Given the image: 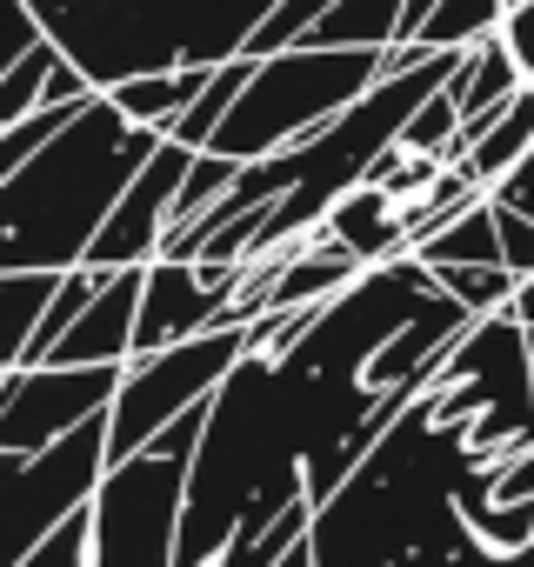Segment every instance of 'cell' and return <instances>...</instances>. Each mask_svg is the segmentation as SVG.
Masks as SVG:
<instances>
[{"label": "cell", "instance_id": "6da1fadb", "mask_svg": "<svg viewBox=\"0 0 534 567\" xmlns=\"http://www.w3.org/2000/svg\"><path fill=\"white\" fill-rule=\"evenodd\" d=\"M167 127L134 121L107 87L21 167H8V267H81Z\"/></svg>", "mask_w": 534, "mask_h": 567}, {"label": "cell", "instance_id": "7a4b0ae2", "mask_svg": "<svg viewBox=\"0 0 534 567\" xmlns=\"http://www.w3.org/2000/svg\"><path fill=\"white\" fill-rule=\"evenodd\" d=\"M281 0H74L48 34L88 68L94 87H121L161 68H220L247 54L254 28Z\"/></svg>", "mask_w": 534, "mask_h": 567}, {"label": "cell", "instance_id": "3957f363", "mask_svg": "<svg viewBox=\"0 0 534 567\" xmlns=\"http://www.w3.org/2000/svg\"><path fill=\"white\" fill-rule=\"evenodd\" d=\"M381 74H388V48L295 41L281 54H254V81L240 87V101L227 107V121L214 127L207 147H220L234 161L281 154V147L308 141L315 127H328L335 114H348Z\"/></svg>", "mask_w": 534, "mask_h": 567}, {"label": "cell", "instance_id": "277c9868", "mask_svg": "<svg viewBox=\"0 0 534 567\" xmlns=\"http://www.w3.org/2000/svg\"><path fill=\"white\" fill-rule=\"evenodd\" d=\"M194 454L141 447L107 467L88 507V567H181Z\"/></svg>", "mask_w": 534, "mask_h": 567}, {"label": "cell", "instance_id": "5b68a950", "mask_svg": "<svg viewBox=\"0 0 534 567\" xmlns=\"http://www.w3.org/2000/svg\"><path fill=\"white\" fill-rule=\"evenodd\" d=\"M254 348V334L240 321H220L207 334H187L174 348H154V354H134L127 374H121V394L107 408V434H114V461L141 454L161 427H174L187 408H201L234 368L240 354Z\"/></svg>", "mask_w": 534, "mask_h": 567}, {"label": "cell", "instance_id": "8992f818", "mask_svg": "<svg viewBox=\"0 0 534 567\" xmlns=\"http://www.w3.org/2000/svg\"><path fill=\"white\" fill-rule=\"evenodd\" d=\"M107 467H114L107 414L81 421L74 434L48 441L41 454H8V567L28 560L48 534H61L74 514H88Z\"/></svg>", "mask_w": 534, "mask_h": 567}, {"label": "cell", "instance_id": "52a82bcc", "mask_svg": "<svg viewBox=\"0 0 534 567\" xmlns=\"http://www.w3.org/2000/svg\"><path fill=\"white\" fill-rule=\"evenodd\" d=\"M127 361H101V368H68V361H41V368H8V394H0V447L8 454H41L48 441L74 434L81 421L107 414L121 394Z\"/></svg>", "mask_w": 534, "mask_h": 567}, {"label": "cell", "instance_id": "ba28073f", "mask_svg": "<svg viewBox=\"0 0 534 567\" xmlns=\"http://www.w3.org/2000/svg\"><path fill=\"white\" fill-rule=\"evenodd\" d=\"M194 154H201V147H187V141H174V134L161 141V154L134 174V187L121 194V207H114L107 227L94 234L88 267H147V260H161L167 227H174V200H181V181H187Z\"/></svg>", "mask_w": 534, "mask_h": 567}, {"label": "cell", "instance_id": "9c48e42d", "mask_svg": "<svg viewBox=\"0 0 534 567\" xmlns=\"http://www.w3.org/2000/svg\"><path fill=\"white\" fill-rule=\"evenodd\" d=\"M141 288H147V267H121L107 288L88 301V315L54 341L48 361L68 368H101V361H134V328H141Z\"/></svg>", "mask_w": 534, "mask_h": 567}, {"label": "cell", "instance_id": "30bf717a", "mask_svg": "<svg viewBox=\"0 0 534 567\" xmlns=\"http://www.w3.org/2000/svg\"><path fill=\"white\" fill-rule=\"evenodd\" d=\"M321 227H328L341 247H355L368 267H381V260H394V254H414V207H408L394 187H381V181L348 187V194L328 207Z\"/></svg>", "mask_w": 534, "mask_h": 567}, {"label": "cell", "instance_id": "8fae6325", "mask_svg": "<svg viewBox=\"0 0 534 567\" xmlns=\"http://www.w3.org/2000/svg\"><path fill=\"white\" fill-rule=\"evenodd\" d=\"M527 147H534V87H521V94H514L507 107H494V114H468L461 134L448 141V167H468V174L494 194V181H507Z\"/></svg>", "mask_w": 534, "mask_h": 567}, {"label": "cell", "instance_id": "7c38bea8", "mask_svg": "<svg viewBox=\"0 0 534 567\" xmlns=\"http://www.w3.org/2000/svg\"><path fill=\"white\" fill-rule=\"evenodd\" d=\"M454 101H461V121L468 114H494V107H507L521 87H527V74H521V61H514V48L501 41V28L494 34H481L468 54H461V68H454Z\"/></svg>", "mask_w": 534, "mask_h": 567}, {"label": "cell", "instance_id": "4fadbf2b", "mask_svg": "<svg viewBox=\"0 0 534 567\" xmlns=\"http://www.w3.org/2000/svg\"><path fill=\"white\" fill-rule=\"evenodd\" d=\"M414 254L428 267H507L501 260V227H494V194L468 200L454 220H441L434 234H421Z\"/></svg>", "mask_w": 534, "mask_h": 567}, {"label": "cell", "instance_id": "5bb4252c", "mask_svg": "<svg viewBox=\"0 0 534 567\" xmlns=\"http://www.w3.org/2000/svg\"><path fill=\"white\" fill-rule=\"evenodd\" d=\"M401 21H408V0H335L301 41H321V48H394Z\"/></svg>", "mask_w": 534, "mask_h": 567}, {"label": "cell", "instance_id": "9a60e30c", "mask_svg": "<svg viewBox=\"0 0 534 567\" xmlns=\"http://www.w3.org/2000/svg\"><path fill=\"white\" fill-rule=\"evenodd\" d=\"M207 74H214V68H161V74H134V81H121V87H107V94H114L134 121H147V127H174V121L201 101Z\"/></svg>", "mask_w": 534, "mask_h": 567}, {"label": "cell", "instance_id": "2e32d148", "mask_svg": "<svg viewBox=\"0 0 534 567\" xmlns=\"http://www.w3.org/2000/svg\"><path fill=\"white\" fill-rule=\"evenodd\" d=\"M61 280H68V267H8V288H0V295H8V368L41 334V321H48V308L61 295Z\"/></svg>", "mask_w": 534, "mask_h": 567}, {"label": "cell", "instance_id": "e0dca14e", "mask_svg": "<svg viewBox=\"0 0 534 567\" xmlns=\"http://www.w3.org/2000/svg\"><path fill=\"white\" fill-rule=\"evenodd\" d=\"M247 81H254V54H234V61H220V68L207 74L201 101H194V107H187V114H181L167 134H174V141H187V147H207V141H214V127L227 121V107L240 101V87H247Z\"/></svg>", "mask_w": 534, "mask_h": 567}, {"label": "cell", "instance_id": "ac0fdd59", "mask_svg": "<svg viewBox=\"0 0 534 567\" xmlns=\"http://www.w3.org/2000/svg\"><path fill=\"white\" fill-rule=\"evenodd\" d=\"M507 21V0H434V14L408 34L414 48H474Z\"/></svg>", "mask_w": 534, "mask_h": 567}, {"label": "cell", "instance_id": "d6986e66", "mask_svg": "<svg viewBox=\"0 0 534 567\" xmlns=\"http://www.w3.org/2000/svg\"><path fill=\"white\" fill-rule=\"evenodd\" d=\"M68 61V48L48 34L41 48H28L21 61H8L0 68V121H28L41 101H48V81H54V68Z\"/></svg>", "mask_w": 534, "mask_h": 567}, {"label": "cell", "instance_id": "ffe728a7", "mask_svg": "<svg viewBox=\"0 0 534 567\" xmlns=\"http://www.w3.org/2000/svg\"><path fill=\"white\" fill-rule=\"evenodd\" d=\"M434 280L468 315H507L514 288H521V274H507V267H434Z\"/></svg>", "mask_w": 534, "mask_h": 567}, {"label": "cell", "instance_id": "44dd1931", "mask_svg": "<svg viewBox=\"0 0 534 567\" xmlns=\"http://www.w3.org/2000/svg\"><path fill=\"white\" fill-rule=\"evenodd\" d=\"M88 101H94V94H88ZM88 101H48V107H34L28 121H8V134H0V167H21L28 154H41V147H48V141H54Z\"/></svg>", "mask_w": 534, "mask_h": 567}, {"label": "cell", "instance_id": "7402d4cb", "mask_svg": "<svg viewBox=\"0 0 534 567\" xmlns=\"http://www.w3.org/2000/svg\"><path fill=\"white\" fill-rule=\"evenodd\" d=\"M454 134H461V101H454V87H434V94L414 107V121L401 127V147L448 161V141H454Z\"/></svg>", "mask_w": 534, "mask_h": 567}, {"label": "cell", "instance_id": "603a6c76", "mask_svg": "<svg viewBox=\"0 0 534 567\" xmlns=\"http://www.w3.org/2000/svg\"><path fill=\"white\" fill-rule=\"evenodd\" d=\"M41 41H48V21H41L34 0H0V68L21 61V54L41 48Z\"/></svg>", "mask_w": 534, "mask_h": 567}, {"label": "cell", "instance_id": "cb8c5ba5", "mask_svg": "<svg viewBox=\"0 0 534 567\" xmlns=\"http://www.w3.org/2000/svg\"><path fill=\"white\" fill-rule=\"evenodd\" d=\"M494 227H501V260H507V274L527 280V274H534V214L494 200Z\"/></svg>", "mask_w": 534, "mask_h": 567}, {"label": "cell", "instance_id": "d4e9b609", "mask_svg": "<svg viewBox=\"0 0 534 567\" xmlns=\"http://www.w3.org/2000/svg\"><path fill=\"white\" fill-rule=\"evenodd\" d=\"M14 567H88V514H74L61 534H48L28 560H14Z\"/></svg>", "mask_w": 534, "mask_h": 567}, {"label": "cell", "instance_id": "484cf974", "mask_svg": "<svg viewBox=\"0 0 534 567\" xmlns=\"http://www.w3.org/2000/svg\"><path fill=\"white\" fill-rule=\"evenodd\" d=\"M501 41L514 48L521 74H527V87H534V0H521V8H507V21H501Z\"/></svg>", "mask_w": 534, "mask_h": 567}, {"label": "cell", "instance_id": "4316f807", "mask_svg": "<svg viewBox=\"0 0 534 567\" xmlns=\"http://www.w3.org/2000/svg\"><path fill=\"white\" fill-rule=\"evenodd\" d=\"M494 200H507V207L534 214V147L514 161V174H507V181H494Z\"/></svg>", "mask_w": 534, "mask_h": 567}, {"label": "cell", "instance_id": "83f0119b", "mask_svg": "<svg viewBox=\"0 0 534 567\" xmlns=\"http://www.w3.org/2000/svg\"><path fill=\"white\" fill-rule=\"evenodd\" d=\"M507 315H514L521 328H534V274H527L521 288H514V308H507Z\"/></svg>", "mask_w": 534, "mask_h": 567}, {"label": "cell", "instance_id": "f1b7e54d", "mask_svg": "<svg viewBox=\"0 0 534 567\" xmlns=\"http://www.w3.org/2000/svg\"><path fill=\"white\" fill-rule=\"evenodd\" d=\"M281 567H315V547H308V540H301V547H295V554H288V560H281Z\"/></svg>", "mask_w": 534, "mask_h": 567}, {"label": "cell", "instance_id": "f546056e", "mask_svg": "<svg viewBox=\"0 0 534 567\" xmlns=\"http://www.w3.org/2000/svg\"><path fill=\"white\" fill-rule=\"evenodd\" d=\"M34 8H41V21H54L61 8H74V0H34Z\"/></svg>", "mask_w": 534, "mask_h": 567}, {"label": "cell", "instance_id": "4dcf8cb0", "mask_svg": "<svg viewBox=\"0 0 534 567\" xmlns=\"http://www.w3.org/2000/svg\"><path fill=\"white\" fill-rule=\"evenodd\" d=\"M527 354H534V328H527Z\"/></svg>", "mask_w": 534, "mask_h": 567}, {"label": "cell", "instance_id": "1f68e13d", "mask_svg": "<svg viewBox=\"0 0 534 567\" xmlns=\"http://www.w3.org/2000/svg\"><path fill=\"white\" fill-rule=\"evenodd\" d=\"M507 8H521V0H507Z\"/></svg>", "mask_w": 534, "mask_h": 567}]
</instances>
